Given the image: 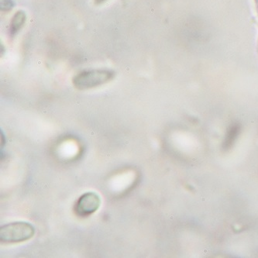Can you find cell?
Wrapping results in <instances>:
<instances>
[{
	"mask_svg": "<svg viewBox=\"0 0 258 258\" xmlns=\"http://www.w3.org/2000/svg\"><path fill=\"white\" fill-rule=\"evenodd\" d=\"M114 76L115 72L109 69H92L76 75L72 79V83L76 89L86 90L106 84Z\"/></svg>",
	"mask_w": 258,
	"mask_h": 258,
	"instance_id": "6da1fadb",
	"label": "cell"
},
{
	"mask_svg": "<svg viewBox=\"0 0 258 258\" xmlns=\"http://www.w3.org/2000/svg\"><path fill=\"white\" fill-rule=\"evenodd\" d=\"M35 234V229L27 222H15L1 226L0 241L4 243H17L27 241Z\"/></svg>",
	"mask_w": 258,
	"mask_h": 258,
	"instance_id": "7a4b0ae2",
	"label": "cell"
},
{
	"mask_svg": "<svg viewBox=\"0 0 258 258\" xmlns=\"http://www.w3.org/2000/svg\"><path fill=\"white\" fill-rule=\"evenodd\" d=\"M101 205V199L96 192L85 193L78 200L75 206V212L80 217H88L96 213Z\"/></svg>",
	"mask_w": 258,
	"mask_h": 258,
	"instance_id": "3957f363",
	"label": "cell"
},
{
	"mask_svg": "<svg viewBox=\"0 0 258 258\" xmlns=\"http://www.w3.org/2000/svg\"><path fill=\"white\" fill-rule=\"evenodd\" d=\"M27 20V15L25 12L20 10L16 13L15 15L13 17L12 20L10 24V33L11 35L14 36L20 31L25 24Z\"/></svg>",
	"mask_w": 258,
	"mask_h": 258,
	"instance_id": "277c9868",
	"label": "cell"
},
{
	"mask_svg": "<svg viewBox=\"0 0 258 258\" xmlns=\"http://www.w3.org/2000/svg\"><path fill=\"white\" fill-rule=\"evenodd\" d=\"M14 3L13 0H1V10L2 11H10L14 7Z\"/></svg>",
	"mask_w": 258,
	"mask_h": 258,
	"instance_id": "5b68a950",
	"label": "cell"
},
{
	"mask_svg": "<svg viewBox=\"0 0 258 258\" xmlns=\"http://www.w3.org/2000/svg\"><path fill=\"white\" fill-rule=\"evenodd\" d=\"M107 0H95V4L96 5H101V4H104Z\"/></svg>",
	"mask_w": 258,
	"mask_h": 258,
	"instance_id": "8992f818",
	"label": "cell"
}]
</instances>
